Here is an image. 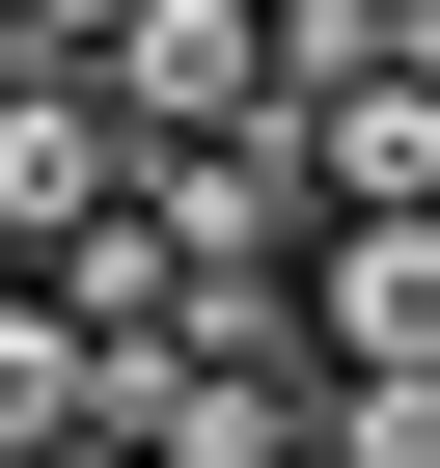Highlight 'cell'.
Wrapping results in <instances>:
<instances>
[{
  "label": "cell",
  "mask_w": 440,
  "mask_h": 468,
  "mask_svg": "<svg viewBox=\"0 0 440 468\" xmlns=\"http://www.w3.org/2000/svg\"><path fill=\"white\" fill-rule=\"evenodd\" d=\"M110 220H138V111H110V83H0V249L83 276Z\"/></svg>",
  "instance_id": "1"
},
{
  "label": "cell",
  "mask_w": 440,
  "mask_h": 468,
  "mask_svg": "<svg viewBox=\"0 0 440 468\" xmlns=\"http://www.w3.org/2000/svg\"><path fill=\"white\" fill-rule=\"evenodd\" d=\"M303 331H330V386H440V220H330Z\"/></svg>",
  "instance_id": "2"
},
{
  "label": "cell",
  "mask_w": 440,
  "mask_h": 468,
  "mask_svg": "<svg viewBox=\"0 0 440 468\" xmlns=\"http://www.w3.org/2000/svg\"><path fill=\"white\" fill-rule=\"evenodd\" d=\"M110 386H138V331H83L56 276L0 303V468H56V441H110Z\"/></svg>",
  "instance_id": "3"
},
{
  "label": "cell",
  "mask_w": 440,
  "mask_h": 468,
  "mask_svg": "<svg viewBox=\"0 0 440 468\" xmlns=\"http://www.w3.org/2000/svg\"><path fill=\"white\" fill-rule=\"evenodd\" d=\"M303 165H330V220H440V56L330 83V111H303Z\"/></svg>",
  "instance_id": "4"
},
{
  "label": "cell",
  "mask_w": 440,
  "mask_h": 468,
  "mask_svg": "<svg viewBox=\"0 0 440 468\" xmlns=\"http://www.w3.org/2000/svg\"><path fill=\"white\" fill-rule=\"evenodd\" d=\"M303 468H440V386H330V441Z\"/></svg>",
  "instance_id": "5"
},
{
  "label": "cell",
  "mask_w": 440,
  "mask_h": 468,
  "mask_svg": "<svg viewBox=\"0 0 440 468\" xmlns=\"http://www.w3.org/2000/svg\"><path fill=\"white\" fill-rule=\"evenodd\" d=\"M0 83H56V0H0Z\"/></svg>",
  "instance_id": "6"
},
{
  "label": "cell",
  "mask_w": 440,
  "mask_h": 468,
  "mask_svg": "<svg viewBox=\"0 0 440 468\" xmlns=\"http://www.w3.org/2000/svg\"><path fill=\"white\" fill-rule=\"evenodd\" d=\"M110 28H138V0H56V83H83V56H110Z\"/></svg>",
  "instance_id": "7"
},
{
  "label": "cell",
  "mask_w": 440,
  "mask_h": 468,
  "mask_svg": "<svg viewBox=\"0 0 440 468\" xmlns=\"http://www.w3.org/2000/svg\"><path fill=\"white\" fill-rule=\"evenodd\" d=\"M56 468H165V441H56Z\"/></svg>",
  "instance_id": "8"
},
{
  "label": "cell",
  "mask_w": 440,
  "mask_h": 468,
  "mask_svg": "<svg viewBox=\"0 0 440 468\" xmlns=\"http://www.w3.org/2000/svg\"><path fill=\"white\" fill-rule=\"evenodd\" d=\"M0 303H28V249H0Z\"/></svg>",
  "instance_id": "9"
}]
</instances>
